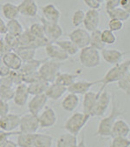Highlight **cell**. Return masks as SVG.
Here are the masks:
<instances>
[{
    "label": "cell",
    "mask_w": 130,
    "mask_h": 147,
    "mask_svg": "<svg viewBox=\"0 0 130 147\" xmlns=\"http://www.w3.org/2000/svg\"><path fill=\"white\" fill-rule=\"evenodd\" d=\"M129 66H130V59H127L121 61L119 64L114 65L106 72V74L100 80H98V84H102L101 89L103 90L104 88H106L107 85L113 83H117L129 71Z\"/></svg>",
    "instance_id": "cell-1"
},
{
    "label": "cell",
    "mask_w": 130,
    "mask_h": 147,
    "mask_svg": "<svg viewBox=\"0 0 130 147\" xmlns=\"http://www.w3.org/2000/svg\"><path fill=\"white\" fill-rule=\"evenodd\" d=\"M124 113H125V111L119 108L117 103L115 100H113L112 110H111L110 113L109 114V116H107L106 117H103V119L100 121V123L98 125V128H97V131H96V135L100 136L102 138L110 137L112 126H113L115 121L120 116L123 115Z\"/></svg>",
    "instance_id": "cell-2"
},
{
    "label": "cell",
    "mask_w": 130,
    "mask_h": 147,
    "mask_svg": "<svg viewBox=\"0 0 130 147\" xmlns=\"http://www.w3.org/2000/svg\"><path fill=\"white\" fill-rule=\"evenodd\" d=\"M90 117V115L84 112H75L64 123L63 129L66 130L67 132L77 136L87 125Z\"/></svg>",
    "instance_id": "cell-3"
},
{
    "label": "cell",
    "mask_w": 130,
    "mask_h": 147,
    "mask_svg": "<svg viewBox=\"0 0 130 147\" xmlns=\"http://www.w3.org/2000/svg\"><path fill=\"white\" fill-rule=\"evenodd\" d=\"M79 54V61L81 65L86 68H95L101 65V54L99 51L88 45L81 49Z\"/></svg>",
    "instance_id": "cell-4"
},
{
    "label": "cell",
    "mask_w": 130,
    "mask_h": 147,
    "mask_svg": "<svg viewBox=\"0 0 130 147\" xmlns=\"http://www.w3.org/2000/svg\"><path fill=\"white\" fill-rule=\"evenodd\" d=\"M61 65H62L61 62L51 60L48 58L38 69V73L40 75V78L49 82L50 84L53 83L60 72Z\"/></svg>",
    "instance_id": "cell-5"
},
{
    "label": "cell",
    "mask_w": 130,
    "mask_h": 147,
    "mask_svg": "<svg viewBox=\"0 0 130 147\" xmlns=\"http://www.w3.org/2000/svg\"><path fill=\"white\" fill-rule=\"evenodd\" d=\"M40 128L38 117L30 112L20 117L19 131L23 133H36Z\"/></svg>",
    "instance_id": "cell-6"
},
{
    "label": "cell",
    "mask_w": 130,
    "mask_h": 147,
    "mask_svg": "<svg viewBox=\"0 0 130 147\" xmlns=\"http://www.w3.org/2000/svg\"><path fill=\"white\" fill-rule=\"evenodd\" d=\"M111 102V96L106 88L101 91L98 99L90 114L91 117H102L105 114L109 107Z\"/></svg>",
    "instance_id": "cell-7"
},
{
    "label": "cell",
    "mask_w": 130,
    "mask_h": 147,
    "mask_svg": "<svg viewBox=\"0 0 130 147\" xmlns=\"http://www.w3.org/2000/svg\"><path fill=\"white\" fill-rule=\"evenodd\" d=\"M40 20L44 26V35L49 41H50L51 43H55L62 36V29L58 23L49 22L45 20L44 18H41Z\"/></svg>",
    "instance_id": "cell-8"
},
{
    "label": "cell",
    "mask_w": 130,
    "mask_h": 147,
    "mask_svg": "<svg viewBox=\"0 0 130 147\" xmlns=\"http://www.w3.org/2000/svg\"><path fill=\"white\" fill-rule=\"evenodd\" d=\"M70 40H71L80 50L89 45L90 33L82 28L77 27L69 34Z\"/></svg>",
    "instance_id": "cell-9"
},
{
    "label": "cell",
    "mask_w": 130,
    "mask_h": 147,
    "mask_svg": "<svg viewBox=\"0 0 130 147\" xmlns=\"http://www.w3.org/2000/svg\"><path fill=\"white\" fill-rule=\"evenodd\" d=\"M38 117L41 128H50L54 126L57 121V116L55 110L48 106H45Z\"/></svg>",
    "instance_id": "cell-10"
},
{
    "label": "cell",
    "mask_w": 130,
    "mask_h": 147,
    "mask_svg": "<svg viewBox=\"0 0 130 147\" xmlns=\"http://www.w3.org/2000/svg\"><path fill=\"white\" fill-rule=\"evenodd\" d=\"M130 54V51H121L117 49H110V48H104L102 50V57L103 60L110 65H116L121 63L123 60L125 55Z\"/></svg>",
    "instance_id": "cell-11"
},
{
    "label": "cell",
    "mask_w": 130,
    "mask_h": 147,
    "mask_svg": "<svg viewBox=\"0 0 130 147\" xmlns=\"http://www.w3.org/2000/svg\"><path fill=\"white\" fill-rule=\"evenodd\" d=\"M20 116L17 114L8 113L0 117V130L5 131H14L19 127Z\"/></svg>",
    "instance_id": "cell-12"
},
{
    "label": "cell",
    "mask_w": 130,
    "mask_h": 147,
    "mask_svg": "<svg viewBox=\"0 0 130 147\" xmlns=\"http://www.w3.org/2000/svg\"><path fill=\"white\" fill-rule=\"evenodd\" d=\"M45 52L50 59L55 60L57 62L66 61L70 58V56L60 46H58L56 43L48 44L45 46Z\"/></svg>",
    "instance_id": "cell-13"
},
{
    "label": "cell",
    "mask_w": 130,
    "mask_h": 147,
    "mask_svg": "<svg viewBox=\"0 0 130 147\" xmlns=\"http://www.w3.org/2000/svg\"><path fill=\"white\" fill-rule=\"evenodd\" d=\"M83 25L85 30L91 32L96 29H98L100 24V12L98 10L89 9L85 12V17L83 20Z\"/></svg>",
    "instance_id": "cell-14"
},
{
    "label": "cell",
    "mask_w": 130,
    "mask_h": 147,
    "mask_svg": "<svg viewBox=\"0 0 130 147\" xmlns=\"http://www.w3.org/2000/svg\"><path fill=\"white\" fill-rule=\"evenodd\" d=\"M48 98L45 93L34 95L28 103V110L30 113L38 116V114L44 109L48 102Z\"/></svg>",
    "instance_id": "cell-15"
},
{
    "label": "cell",
    "mask_w": 130,
    "mask_h": 147,
    "mask_svg": "<svg viewBox=\"0 0 130 147\" xmlns=\"http://www.w3.org/2000/svg\"><path fill=\"white\" fill-rule=\"evenodd\" d=\"M1 60L10 71H19L23 65L21 57L14 51H9L4 53Z\"/></svg>",
    "instance_id": "cell-16"
},
{
    "label": "cell",
    "mask_w": 130,
    "mask_h": 147,
    "mask_svg": "<svg viewBox=\"0 0 130 147\" xmlns=\"http://www.w3.org/2000/svg\"><path fill=\"white\" fill-rule=\"evenodd\" d=\"M98 84V80L96 81H87V80H76L71 85L67 88V91L70 93H74L76 95L85 94L91 88Z\"/></svg>",
    "instance_id": "cell-17"
},
{
    "label": "cell",
    "mask_w": 130,
    "mask_h": 147,
    "mask_svg": "<svg viewBox=\"0 0 130 147\" xmlns=\"http://www.w3.org/2000/svg\"><path fill=\"white\" fill-rule=\"evenodd\" d=\"M17 8L19 14L30 18L36 17L38 11V6L35 0H22Z\"/></svg>",
    "instance_id": "cell-18"
},
{
    "label": "cell",
    "mask_w": 130,
    "mask_h": 147,
    "mask_svg": "<svg viewBox=\"0 0 130 147\" xmlns=\"http://www.w3.org/2000/svg\"><path fill=\"white\" fill-rule=\"evenodd\" d=\"M29 92H28V85L24 83H22L15 88V93L13 98V102L16 105L22 107L24 106L28 103L29 99Z\"/></svg>",
    "instance_id": "cell-19"
},
{
    "label": "cell",
    "mask_w": 130,
    "mask_h": 147,
    "mask_svg": "<svg viewBox=\"0 0 130 147\" xmlns=\"http://www.w3.org/2000/svg\"><path fill=\"white\" fill-rule=\"evenodd\" d=\"M66 92H68L67 87H65L64 85L60 84L58 83L53 82L49 84L47 90L45 92V94L49 99L57 100L61 98Z\"/></svg>",
    "instance_id": "cell-20"
},
{
    "label": "cell",
    "mask_w": 130,
    "mask_h": 147,
    "mask_svg": "<svg viewBox=\"0 0 130 147\" xmlns=\"http://www.w3.org/2000/svg\"><path fill=\"white\" fill-rule=\"evenodd\" d=\"M101 91H102V89H100V91L97 92L88 91V92H86L84 94L83 101H82V109H83L84 113L88 114V115L91 114V112L96 104V101L98 99Z\"/></svg>",
    "instance_id": "cell-21"
},
{
    "label": "cell",
    "mask_w": 130,
    "mask_h": 147,
    "mask_svg": "<svg viewBox=\"0 0 130 147\" xmlns=\"http://www.w3.org/2000/svg\"><path fill=\"white\" fill-rule=\"evenodd\" d=\"M43 18L51 23H58L61 18V11L53 4H47L42 7Z\"/></svg>",
    "instance_id": "cell-22"
},
{
    "label": "cell",
    "mask_w": 130,
    "mask_h": 147,
    "mask_svg": "<svg viewBox=\"0 0 130 147\" xmlns=\"http://www.w3.org/2000/svg\"><path fill=\"white\" fill-rule=\"evenodd\" d=\"M130 134V125L123 119H117L111 130V138L115 137H127Z\"/></svg>",
    "instance_id": "cell-23"
},
{
    "label": "cell",
    "mask_w": 130,
    "mask_h": 147,
    "mask_svg": "<svg viewBox=\"0 0 130 147\" xmlns=\"http://www.w3.org/2000/svg\"><path fill=\"white\" fill-rule=\"evenodd\" d=\"M79 103H80V98L78 95L70 92L62 98L61 102V107L65 111L72 112L77 108Z\"/></svg>",
    "instance_id": "cell-24"
},
{
    "label": "cell",
    "mask_w": 130,
    "mask_h": 147,
    "mask_svg": "<svg viewBox=\"0 0 130 147\" xmlns=\"http://www.w3.org/2000/svg\"><path fill=\"white\" fill-rule=\"evenodd\" d=\"M50 83L44 80L43 78H39L38 80L29 84L28 85V92L29 95H38V94H43L45 93L47 88L49 86Z\"/></svg>",
    "instance_id": "cell-25"
},
{
    "label": "cell",
    "mask_w": 130,
    "mask_h": 147,
    "mask_svg": "<svg viewBox=\"0 0 130 147\" xmlns=\"http://www.w3.org/2000/svg\"><path fill=\"white\" fill-rule=\"evenodd\" d=\"M77 136L66 132L62 134L56 141V147H76Z\"/></svg>",
    "instance_id": "cell-26"
},
{
    "label": "cell",
    "mask_w": 130,
    "mask_h": 147,
    "mask_svg": "<svg viewBox=\"0 0 130 147\" xmlns=\"http://www.w3.org/2000/svg\"><path fill=\"white\" fill-rule=\"evenodd\" d=\"M48 59H36V58H32L30 60L24 61L23 62V65L19 70L20 72L24 73V72H29V71H38L39 67Z\"/></svg>",
    "instance_id": "cell-27"
},
{
    "label": "cell",
    "mask_w": 130,
    "mask_h": 147,
    "mask_svg": "<svg viewBox=\"0 0 130 147\" xmlns=\"http://www.w3.org/2000/svg\"><path fill=\"white\" fill-rule=\"evenodd\" d=\"M1 9H2L4 17L8 20L17 18L19 16V11H18L17 5L11 2H6L3 4L1 5Z\"/></svg>",
    "instance_id": "cell-28"
},
{
    "label": "cell",
    "mask_w": 130,
    "mask_h": 147,
    "mask_svg": "<svg viewBox=\"0 0 130 147\" xmlns=\"http://www.w3.org/2000/svg\"><path fill=\"white\" fill-rule=\"evenodd\" d=\"M79 77V74L77 73H69V72H59L57 75L56 80L54 82L58 83L60 84L64 85L65 87H69L71 85L76 79Z\"/></svg>",
    "instance_id": "cell-29"
},
{
    "label": "cell",
    "mask_w": 130,
    "mask_h": 147,
    "mask_svg": "<svg viewBox=\"0 0 130 147\" xmlns=\"http://www.w3.org/2000/svg\"><path fill=\"white\" fill-rule=\"evenodd\" d=\"M17 138V147H34L35 133H23L19 132Z\"/></svg>",
    "instance_id": "cell-30"
},
{
    "label": "cell",
    "mask_w": 130,
    "mask_h": 147,
    "mask_svg": "<svg viewBox=\"0 0 130 147\" xmlns=\"http://www.w3.org/2000/svg\"><path fill=\"white\" fill-rule=\"evenodd\" d=\"M58 46H60L70 57L76 55L80 49L71 41V40H56L55 42Z\"/></svg>",
    "instance_id": "cell-31"
},
{
    "label": "cell",
    "mask_w": 130,
    "mask_h": 147,
    "mask_svg": "<svg viewBox=\"0 0 130 147\" xmlns=\"http://www.w3.org/2000/svg\"><path fill=\"white\" fill-rule=\"evenodd\" d=\"M14 51L21 57L23 62H24V61L30 60L32 58H35L37 49L27 47V46H18Z\"/></svg>",
    "instance_id": "cell-32"
},
{
    "label": "cell",
    "mask_w": 130,
    "mask_h": 147,
    "mask_svg": "<svg viewBox=\"0 0 130 147\" xmlns=\"http://www.w3.org/2000/svg\"><path fill=\"white\" fill-rule=\"evenodd\" d=\"M106 12L109 18H114V19H118L122 22L127 21L130 18V14H128L123 8L118 6L110 10H106Z\"/></svg>",
    "instance_id": "cell-33"
},
{
    "label": "cell",
    "mask_w": 130,
    "mask_h": 147,
    "mask_svg": "<svg viewBox=\"0 0 130 147\" xmlns=\"http://www.w3.org/2000/svg\"><path fill=\"white\" fill-rule=\"evenodd\" d=\"M102 31L99 29L91 32L90 33V43L89 45L92 46L93 48L96 49L97 51H102L105 48V45L102 40V36H101Z\"/></svg>",
    "instance_id": "cell-34"
},
{
    "label": "cell",
    "mask_w": 130,
    "mask_h": 147,
    "mask_svg": "<svg viewBox=\"0 0 130 147\" xmlns=\"http://www.w3.org/2000/svg\"><path fill=\"white\" fill-rule=\"evenodd\" d=\"M6 27H7V33L13 35L15 37L20 36L23 32V25L17 20V18L8 20V22L6 23Z\"/></svg>",
    "instance_id": "cell-35"
},
{
    "label": "cell",
    "mask_w": 130,
    "mask_h": 147,
    "mask_svg": "<svg viewBox=\"0 0 130 147\" xmlns=\"http://www.w3.org/2000/svg\"><path fill=\"white\" fill-rule=\"evenodd\" d=\"M53 138L51 136L42 133H35L34 147H51Z\"/></svg>",
    "instance_id": "cell-36"
},
{
    "label": "cell",
    "mask_w": 130,
    "mask_h": 147,
    "mask_svg": "<svg viewBox=\"0 0 130 147\" xmlns=\"http://www.w3.org/2000/svg\"><path fill=\"white\" fill-rule=\"evenodd\" d=\"M117 87L127 96L130 97V71L117 82Z\"/></svg>",
    "instance_id": "cell-37"
},
{
    "label": "cell",
    "mask_w": 130,
    "mask_h": 147,
    "mask_svg": "<svg viewBox=\"0 0 130 147\" xmlns=\"http://www.w3.org/2000/svg\"><path fill=\"white\" fill-rule=\"evenodd\" d=\"M14 93H15V88H13V86L0 85V98L6 102L12 100L14 98Z\"/></svg>",
    "instance_id": "cell-38"
},
{
    "label": "cell",
    "mask_w": 130,
    "mask_h": 147,
    "mask_svg": "<svg viewBox=\"0 0 130 147\" xmlns=\"http://www.w3.org/2000/svg\"><path fill=\"white\" fill-rule=\"evenodd\" d=\"M29 31L30 32V33L35 36L38 38H45V35H44V26L42 24V23H34L32 24L29 29Z\"/></svg>",
    "instance_id": "cell-39"
},
{
    "label": "cell",
    "mask_w": 130,
    "mask_h": 147,
    "mask_svg": "<svg viewBox=\"0 0 130 147\" xmlns=\"http://www.w3.org/2000/svg\"><path fill=\"white\" fill-rule=\"evenodd\" d=\"M102 40L104 43V45H114L116 42V36L115 32H111L109 29H105V30L102 31L101 32Z\"/></svg>",
    "instance_id": "cell-40"
},
{
    "label": "cell",
    "mask_w": 130,
    "mask_h": 147,
    "mask_svg": "<svg viewBox=\"0 0 130 147\" xmlns=\"http://www.w3.org/2000/svg\"><path fill=\"white\" fill-rule=\"evenodd\" d=\"M109 147H130V139L127 137H115Z\"/></svg>",
    "instance_id": "cell-41"
},
{
    "label": "cell",
    "mask_w": 130,
    "mask_h": 147,
    "mask_svg": "<svg viewBox=\"0 0 130 147\" xmlns=\"http://www.w3.org/2000/svg\"><path fill=\"white\" fill-rule=\"evenodd\" d=\"M5 35V37L4 42L5 43V45H7V47L9 48L10 51H15L19 46L17 37H15L9 33H6Z\"/></svg>",
    "instance_id": "cell-42"
},
{
    "label": "cell",
    "mask_w": 130,
    "mask_h": 147,
    "mask_svg": "<svg viewBox=\"0 0 130 147\" xmlns=\"http://www.w3.org/2000/svg\"><path fill=\"white\" fill-rule=\"evenodd\" d=\"M84 17H85V12L82 10H81V9L76 10L73 13L72 18H71V22H72L73 26H75L76 28L79 27L83 23Z\"/></svg>",
    "instance_id": "cell-43"
},
{
    "label": "cell",
    "mask_w": 130,
    "mask_h": 147,
    "mask_svg": "<svg viewBox=\"0 0 130 147\" xmlns=\"http://www.w3.org/2000/svg\"><path fill=\"white\" fill-rule=\"evenodd\" d=\"M22 77H23V82L24 84H31V83H33V82L38 80L39 78H40V75L38 73V71L22 73Z\"/></svg>",
    "instance_id": "cell-44"
},
{
    "label": "cell",
    "mask_w": 130,
    "mask_h": 147,
    "mask_svg": "<svg viewBox=\"0 0 130 147\" xmlns=\"http://www.w3.org/2000/svg\"><path fill=\"white\" fill-rule=\"evenodd\" d=\"M123 26H124V24L121 20L110 18L109 21V30H110L113 32L121 31L123 29Z\"/></svg>",
    "instance_id": "cell-45"
},
{
    "label": "cell",
    "mask_w": 130,
    "mask_h": 147,
    "mask_svg": "<svg viewBox=\"0 0 130 147\" xmlns=\"http://www.w3.org/2000/svg\"><path fill=\"white\" fill-rule=\"evenodd\" d=\"M20 131H5L0 130V147H2V145L10 138V137L13 135H17Z\"/></svg>",
    "instance_id": "cell-46"
},
{
    "label": "cell",
    "mask_w": 130,
    "mask_h": 147,
    "mask_svg": "<svg viewBox=\"0 0 130 147\" xmlns=\"http://www.w3.org/2000/svg\"><path fill=\"white\" fill-rule=\"evenodd\" d=\"M0 85H8V86L14 85V83H13V80L10 72L5 76L0 77Z\"/></svg>",
    "instance_id": "cell-47"
},
{
    "label": "cell",
    "mask_w": 130,
    "mask_h": 147,
    "mask_svg": "<svg viewBox=\"0 0 130 147\" xmlns=\"http://www.w3.org/2000/svg\"><path fill=\"white\" fill-rule=\"evenodd\" d=\"M9 111H10L9 104L6 101L3 100L1 98H0V117L8 114Z\"/></svg>",
    "instance_id": "cell-48"
},
{
    "label": "cell",
    "mask_w": 130,
    "mask_h": 147,
    "mask_svg": "<svg viewBox=\"0 0 130 147\" xmlns=\"http://www.w3.org/2000/svg\"><path fill=\"white\" fill-rule=\"evenodd\" d=\"M82 1L89 9L98 10L101 7V4L97 0H82Z\"/></svg>",
    "instance_id": "cell-49"
},
{
    "label": "cell",
    "mask_w": 130,
    "mask_h": 147,
    "mask_svg": "<svg viewBox=\"0 0 130 147\" xmlns=\"http://www.w3.org/2000/svg\"><path fill=\"white\" fill-rule=\"evenodd\" d=\"M121 0H106V10H110L120 6Z\"/></svg>",
    "instance_id": "cell-50"
},
{
    "label": "cell",
    "mask_w": 130,
    "mask_h": 147,
    "mask_svg": "<svg viewBox=\"0 0 130 147\" xmlns=\"http://www.w3.org/2000/svg\"><path fill=\"white\" fill-rule=\"evenodd\" d=\"M120 7L123 8L128 14H130V0H121Z\"/></svg>",
    "instance_id": "cell-51"
},
{
    "label": "cell",
    "mask_w": 130,
    "mask_h": 147,
    "mask_svg": "<svg viewBox=\"0 0 130 147\" xmlns=\"http://www.w3.org/2000/svg\"><path fill=\"white\" fill-rule=\"evenodd\" d=\"M7 33V27L6 23L4 21V19L0 17V34H6Z\"/></svg>",
    "instance_id": "cell-52"
},
{
    "label": "cell",
    "mask_w": 130,
    "mask_h": 147,
    "mask_svg": "<svg viewBox=\"0 0 130 147\" xmlns=\"http://www.w3.org/2000/svg\"><path fill=\"white\" fill-rule=\"evenodd\" d=\"M10 72V70L3 64L2 60H0V77L5 76Z\"/></svg>",
    "instance_id": "cell-53"
},
{
    "label": "cell",
    "mask_w": 130,
    "mask_h": 147,
    "mask_svg": "<svg viewBox=\"0 0 130 147\" xmlns=\"http://www.w3.org/2000/svg\"><path fill=\"white\" fill-rule=\"evenodd\" d=\"M2 147H17V143H15L14 141L8 139L5 144L2 145Z\"/></svg>",
    "instance_id": "cell-54"
},
{
    "label": "cell",
    "mask_w": 130,
    "mask_h": 147,
    "mask_svg": "<svg viewBox=\"0 0 130 147\" xmlns=\"http://www.w3.org/2000/svg\"><path fill=\"white\" fill-rule=\"evenodd\" d=\"M76 147H87V144H86V142H85V137H84V135L82 137L80 142L77 143Z\"/></svg>",
    "instance_id": "cell-55"
},
{
    "label": "cell",
    "mask_w": 130,
    "mask_h": 147,
    "mask_svg": "<svg viewBox=\"0 0 130 147\" xmlns=\"http://www.w3.org/2000/svg\"><path fill=\"white\" fill-rule=\"evenodd\" d=\"M97 1H98V2H99L100 4H102L103 2H104V1H105V0H97Z\"/></svg>",
    "instance_id": "cell-56"
},
{
    "label": "cell",
    "mask_w": 130,
    "mask_h": 147,
    "mask_svg": "<svg viewBox=\"0 0 130 147\" xmlns=\"http://www.w3.org/2000/svg\"><path fill=\"white\" fill-rule=\"evenodd\" d=\"M129 71H130V66H129Z\"/></svg>",
    "instance_id": "cell-57"
},
{
    "label": "cell",
    "mask_w": 130,
    "mask_h": 147,
    "mask_svg": "<svg viewBox=\"0 0 130 147\" xmlns=\"http://www.w3.org/2000/svg\"><path fill=\"white\" fill-rule=\"evenodd\" d=\"M1 5H0V7H1Z\"/></svg>",
    "instance_id": "cell-58"
},
{
    "label": "cell",
    "mask_w": 130,
    "mask_h": 147,
    "mask_svg": "<svg viewBox=\"0 0 130 147\" xmlns=\"http://www.w3.org/2000/svg\"><path fill=\"white\" fill-rule=\"evenodd\" d=\"M105 1H106V0H105Z\"/></svg>",
    "instance_id": "cell-59"
}]
</instances>
